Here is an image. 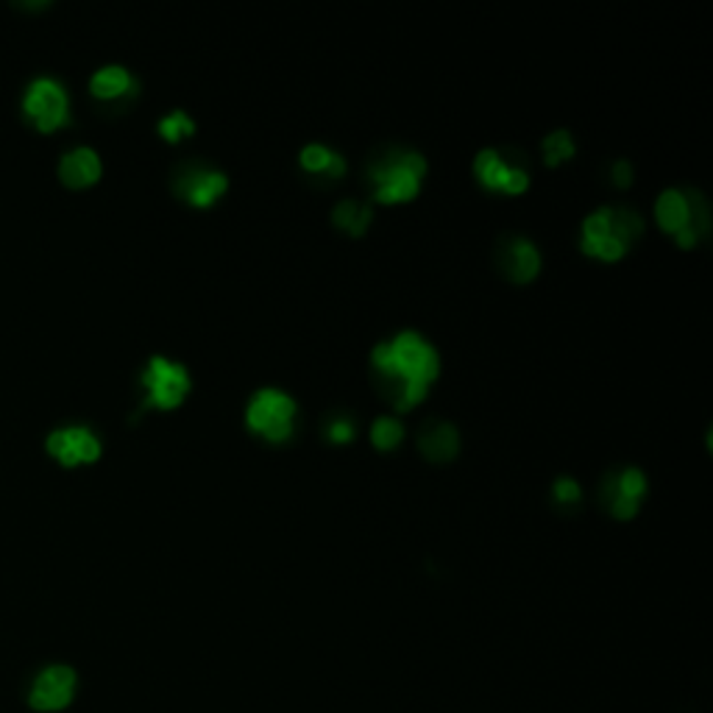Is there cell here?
<instances>
[{
  "mask_svg": "<svg viewBox=\"0 0 713 713\" xmlns=\"http://www.w3.org/2000/svg\"><path fill=\"white\" fill-rule=\"evenodd\" d=\"M427 162L416 151H396L371 165L368 181H371L374 201L379 203H405L421 192Z\"/></svg>",
  "mask_w": 713,
  "mask_h": 713,
  "instance_id": "2",
  "label": "cell"
},
{
  "mask_svg": "<svg viewBox=\"0 0 713 713\" xmlns=\"http://www.w3.org/2000/svg\"><path fill=\"white\" fill-rule=\"evenodd\" d=\"M143 385L148 390V407L174 410L190 394V374L179 363H170L168 357H151V363L143 371Z\"/></svg>",
  "mask_w": 713,
  "mask_h": 713,
  "instance_id": "4",
  "label": "cell"
},
{
  "mask_svg": "<svg viewBox=\"0 0 713 713\" xmlns=\"http://www.w3.org/2000/svg\"><path fill=\"white\" fill-rule=\"evenodd\" d=\"M544 157H546L544 162L549 165V168H555V165L575 157V139H572V134L568 132L549 134V137L544 139Z\"/></svg>",
  "mask_w": 713,
  "mask_h": 713,
  "instance_id": "19",
  "label": "cell"
},
{
  "mask_svg": "<svg viewBox=\"0 0 713 713\" xmlns=\"http://www.w3.org/2000/svg\"><path fill=\"white\" fill-rule=\"evenodd\" d=\"M298 162H302V168L307 170V174H324L329 176V179H340V176L346 174V162H343L340 154L329 151V148L318 146V143L304 148Z\"/></svg>",
  "mask_w": 713,
  "mask_h": 713,
  "instance_id": "17",
  "label": "cell"
},
{
  "mask_svg": "<svg viewBox=\"0 0 713 713\" xmlns=\"http://www.w3.org/2000/svg\"><path fill=\"white\" fill-rule=\"evenodd\" d=\"M656 218L663 232L678 240L680 249H694L700 240L689 229V196L680 190H663L656 203Z\"/></svg>",
  "mask_w": 713,
  "mask_h": 713,
  "instance_id": "11",
  "label": "cell"
},
{
  "mask_svg": "<svg viewBox=\"0 0 713 713\" xmlns=\"http://www.w3.org/2000/svg\"><path fill=\"white\" fill-rule=\"evenodd\" d=\"M196 132V123L185 115V112H170L168 117L159 120V134H162L168 143H179V139L190 137Z\"/></svg>",
  "mask_w": 713,
  "mask_h": 713,
  "instance_id": "20",
  "label": "cell"
},
{
  "mask_svg": "<svg viewBox=\"0 0 713 713\" xmlns=\"http://www.w3.org/2000/svg\"><path fill=\"white\" fill-rule=\"evenodd\" d=\"M552 493H555V499L560 502V505H577V502L583 499L580 485H577L572 476H563V480H557L555 487H552Z\"/></svg>",
  "mask_w": 713,
  "mask_h": 713,
  "instance_id": "21",
  "label": "cell"
},
{
  "mask_svg": "<svg viewBox=\"0 0 713 713\" xmlns=\"http://www.w3.org/2000/svg\"><path fill=\"white\" fill-rule=\"evenodd\" d=\"M614 181L616 187H627L632 181V168L630 162H616L614 165Z\"/></svg>",
  "mask_w": 713,
  "mask_h": 713,
  "instance_id": "23",
  "label": "cell"
},
{
  "mask_svg": "<svg viewBox=\"0 0 713 713\" xmlns=\"http://www.w3.org/2000/svg\"><path fill=\"white\" fill-rule=\"evenodd\" d=\"M48 452L62 460L64 465L95 463L101 458V441L87 427H67L48 438Z\"/></svg>",
  "mask_w": 713,
  "mask_h": 713,
  "instance_id": "10",
  "label": "cell"
},
{
  "mask_svg": "<svg viewBox=\"0 0 713 713\" xmlns=\"http://www.w3.org/2000/svg\"><path fill=\"white\" fill-rule=\"evenodd\" d=\"M245 423L268 443H284L296 427V401L276 388L256 390L245 410Z\"/></svg>",
  "mask_w": 713,
  "mask_h": 713,
  "instance_id": "3",
  "label": "cell"
},
{
  "mask_svg": "<svg viewBox=\"0 0 713 713\" xmlns=\"http://www.w3.org/2000/svg\"><path fill=\"white\" fill-rule=\"evenodd\" d=\"M332 221H335L337 229L352 234V238H360V234H366L368 223H371V207L363 201H352V198H346V201H340L335 207Z\"/></svg>",
  "mask_w": 713,
  "mask_h": 713,
  "instance_id": "16",
  "label": "cell"
},
{
  "mask_svg": "<svg viewBox=\"0 0 713 713\" xmlns=\"http://www.w3.org/2000/svg\"><path fill=\"white\" fill-rule=\"evenodd\" d=\"M90 90H93L95 98L117 101V98H123V95L132 93L134 78L126 67H117V64H112V67H101L98 73H95L93 82H90Z\"/></svg>",
  "mask_w": 713,
  "mask_h": 713,
  "instance_id": "15",
  "label": "cell"
},
{
  "mask_svg": "<svg viewBox=\"0 0 713 713\" xmlns=\"http://www.w3.org/2000/svg\"><path fill=\"white\" fill-rule=\"evenodd\" d=\"M418 449L430 463H449L460 449L458 430L447 421L427 423L421 430V438H418Z\"/></svg>",
  "mask_w": 713,
  "mask_h": 713,
  "instance_id": "13",
  "label": "cell"
},
{
  "mask_svg": "<svg viewBox=\"0 0 713 713\" xmlns=\"http://www.w3.org/2000/svg\"><path fill=\"white\" fill-rule=\"evenodd\" d=\"M602 496L616 518H632L638 513V507H641V499L647 496L644 471L621 469L619 474H610L605 480Z\"/></svg>",
  "mask_w": 713,
  "mask_h": 713,
  "instance_id": "7",
  "label": "cell"
},
{
  "mask_svg": "<svg viewBox=\"0 0 713 713\" xmlns=\"http://www.w3.org/2000/svg\"><path fill=\"white\" fill-rule=\"evenodd\" d=\"M371 363L385 394L401 412L421 405L430 394V385L441 374L438 352L416 332H401L394 340L379 343L371 354Z\"/></svg>",
  "mask_w": 713,
  "mask_h": 713,
  "instance_id": "1",
  "label": "cell"
},
{
  "mask_svg": "<svg viewBox=\"0 0 713 713\" xmlns=\"http://www.w3.org/2000/svg\"><path fill=\"white\" fill-rule=\"evenodd\" d=\"M401 438H405V427H401L396 418H377V421H374L371 441L379 452H390V449H396L401 443Z\"/></svg>",
  "mask_w": 713,
  "mask_h": 713,
  "instance_id": "18",
  "label": "cell"
},
{
  "mask_svg": "<svg viewBox=\"0 0 713 713\" xmlns=\"http://www.w3.org/2000/svg\"><path fill=\"white\" fill-rule=\"evenodd\" d=\"M23 106L31 120L36 123V128H42V132H53V128L64 126L70 117L67 93L53 78H36L29 87V93H25Z\"/></svg>",
  "mask_w": 713,
  "mask_h": 713,
  "instance_id": "6",
  "label": "cell"
},
{
  "mask_svg": "<svg viewBox=\"0 0 713 713\" xmlns=\"http://www.w3.org/2000/svg\"><path fill=\"white\" fill-rule=\"evenodd\" d=\"M227 187L229 181L221 170L201 168V165H190L176 179V192L192 207H212L227 192Z\"/></svg>",
  "mask_w": 713,
  "mask_h": 713,
  "instance_id": "9",
  "label": "cell"
},
{
  "mask_svg": "<svg viewBox=\"0 0 713 713\" xmlns=\"http://www.w3.org/2000/svg\"><path fill=\"white\" fill-rule=\"evenodd\" d=\"M354 436H357V430H354V423L348 421V418H335V421L326 427V438H329L332 443H352Z\"/></svg>",
  "mask_w": 713,
  "mask_h": 713,
  "instance_id": "22",
  "label": "cell"
},
{
  "mask_svg": "<svg viewBox=\"0 0 713 713\" xmlns=\"http://www.w3.org/2000/svg\"><path fill=\"white\" fill-rule=\"evenodd\" d=\"M59 176L67 187H90L101 179V159L93 148H76L64 154Z\"/></svg>",
  "mask_w": 713,
  "mask_h": 713,
  "instance_id": "14",
  "label": "cell"
},
{
  "mask_svg": "<svg viewBox=\"0 0 713 713\" xmlns=\"http://www.w3.org/2000/svg\"><path fill=\"white\" fill-rule=\"evenodd\" d=\"M499 268L518 284H527L538 276L541 254L533 243L522 238H513L511 243L499 249Z\"/></svg>",
  "mask_w": 713,
  "mask_h": 713,
  "instance_id": "12",
  "label": "cell"
},
{
  "mask_svg": "<svg viewBox=\"0 0 713 713\" xmlns=\"http://www.w3.org/2000/svg\"><path fill=\"white\" fill-rule=\"evenodd\" d=\"M474 174L487 190L505 192V196H522L529 187L527 170L516 168V165H507L496 151H482L480 157L474 159Z\"/></svg>",
  "mask_w": 713,
  "mask_h": 713,
  "instance_id": "8",
  "label": "cell"
},
{
  "mask_svg": "<svg viewBox=\"0 0 713 713\" xmlns=\"http://www.w3.org/2000/svg\"><path fill=\"white\" fill-rule=\"evenodd\" d=\"M78 691V674L73 667L64 663H53L36 674L34 685H31L29 705L40 713H56L70 707V702L76 700Z\"/></svg>",
  "mask_w": 713,
  "mask_h": 713,
  "instance_id": "5",
  "label": "cell"
}]
</instances>
